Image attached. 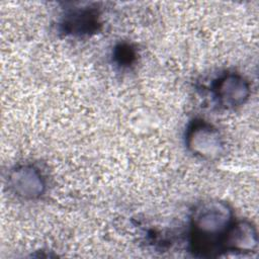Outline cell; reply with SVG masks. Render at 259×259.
I'll return each instance as SVG.
<instances>
[{
  "instance_id": "cell-6",
  "label": "cell",
  "mask_w": 259,
  "mask_h": 259,
  "mask_svg": "<svg viewBox=\"0 0 259 259\" xmlns=\"http://www.w3.org/2000/svg\"><path fill=\"white\" fill-rule=\"evenodd\" d=\"M61 25L68 34H90L98 29V14L94 9H75L65 16Z\"/></svg>"
},
{
  "instance_id": "cell-2",
  "label": "cell",
  "mask_w": 259,
  "mask_h": 259,
  "mask_svg": "<svg viewBox=\"0 0 259 259\" xmlns=\"http://www.w3.org/2000/svg\"><path fill=\"white\" fill-rule=\"evenodd\" d=\"M185 145L192 155L203 160L218 159L224 151V142L219 130L202 119H194L188 125Z\"/></svg>"
},
{
  "instance_id": "cell-3",
  "label": "cell",
  "mask_w": 259,
  "mask_h": 259,
  "mask_svg": "<svg viewBox=\"0 0 259 259\" xmlns=\"http://www.w3.org/2000/svg\"><path fill=\"white\" fill-rule=\"evenodd\" d=\"M212 92L218 104L230 109L247 101L250 95V85L243 76L237 73H226L214 81Z\"/></svg>"
},
{
  "instance_id": "cell-4",
  "label": "cell",
  "mask_w": 259,
  "mask_h": 259,
  "mask_svg": "<svg viewBox=\"0 0 259 259\" xmlns=\"http://www.w3.org/2000/svg\"><path fill=\"white\" fill-rule=\"evenodd\" d=\"M8 186L17 197L36 199L46 189V181L41 172L32 165H18L8 175Z\"/></svg>"
},
{
  "instance_id": "cell-7",
  "label": "cell",
  "mask_w": 259,
  "mask_h": 259,
  "mask_svg": "<svg viewBox=\"0 0 259 259\" xmlns=\"http://www.w3.org/2000/svg\"><path fill=\"white\" fill-rule=\"evenodd\" d=\"M113 57L119 66L127 67L134 63L136 59V52L128 44H119L114 49Z\"/></svg>"
},
{
  "instance_id": "cell-1",
  "label": "cell",
  "mask_w": 259,
  "mask_h": 259,
  "mask_svg": "<svg viewBox=\"0 0 259 259\" xmlns=\"http://www.w3.org/2000/svg\"><path fill=\"white\" fill-rule=\"evenodd\" d=\"M234 223L230 206L219 200L198 203L190 218V249L198 257H213L223 252L225 236Z\"/></svg>"
},
{
  "instance_id": "cell-5",
  "label": "cell",
  "mask_w": 259,
  "mask_h": 259,
  "mask_svg": "<svg viewBox=\"0 0 259 259\" xmlns=\"http://www.w3.org/2000/svg\"><path fill=\"white\" fill-rule=\"evenodd\" d=\"M257 246L258 238L254 226L247 221H234L225 236L223 252L251 253L257 249Z\"/></svg>"
}]
</instances>
